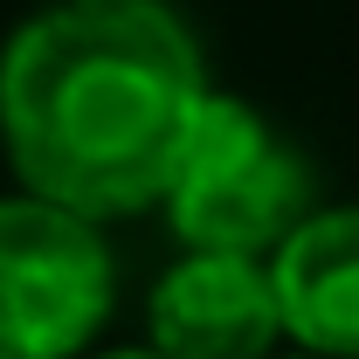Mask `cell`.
I'll list each match as a JSON object with an SVG mask.
<instances>
[{
    "label": "cell",
    "instance_id": "6",
    "mask_svg": "<svg viewBox=\"0 0 359 359\" xmlns=\"http://www.w3.org/2000/svg\"><path fill=\"white\" fill-rule=\"evenodd\" d=\"M83 359H166V353L138 339V346H97V353H83Z\"/></svg>",
    "mask_w": 359,
    "mask_h": 359
},
{
    "label": "cell",
    "instance_id": "1",
    "mask_svg": "<svg viewBox=\"0 0 359 359\" xmlns=\"http://www.w3.org/2000/svg\"><path fill=\"white\" fill-rule=\"evenodd\" d=\"M208 90L173 0H48L0 42L7 173L104 228L132 222L166 201Z\"/></svg>",
    "mask_w": 359,
    "mask_h": 359
},
{
    "label": "cell",
    "instance_id": "5",
    "mask_svg": "<svg viewBox=\"0 0 359 359\" xmlns=\"http://www.w3.org/2000/svg\"><path fill=\"white\" fill-rule=\"evenodd\" d=\"M283 339L318 359H359V201H318L269 249Z\"/></svg>",
    "mask_w": 359,
    "mask_h": 359
},
{
    "label": "cell",
    "instance_id": "4",
    "mask_svg": "<svg viewBox=\"0 0 359 359\" xmlns=\"http://www.w3.org/2000/svg\"><path fill=\"white\" fill-rule=\"evenodd\" d=\"M145 346L166 359H269L283 353V304L269 256L180 249L145 290Z\"/></svg>",
    "mask_w": 359,
    "mask_h": 359
},
{
    "label": "cell",
    "instance_id": "3",
    "mask_svg": "<svg viewBox=\"0 0 359 359\" xmlns=\"http://www.w3.org/2000/svg\"><path fill=\"white\" fill-rule=\"evenodd\" d=\"M118 311L104 222L28 187L0 194V359H83Z\"/></svg>",
    "mask_w": 359,
    "mask_h": 359
},
{
    "label": "cell",
    "instance_id": "2",
    "mask_svg": "<svg viewBox=\"0 0 359 359\" xmlns=\"http://www.w3.org/2000/svg\"><path fill=\"white\" fill-rule=\"evenodd\" d=\"M159 208H166V228L180 249L269 256L318 208V180H311V159L249 97L208 90Z\"/></svg>",
    "mask_w": 359,
    "mask_h": 359
},
{
    "label": "cell",
    "instance_id": "7",
    "mask_svg": "<svg viewBox=\"0 0 359 359\" xmlns=\"http://www.w3.org/2000/svg\"><path fill=\"white\" fill-rule=\"evenodd\" d=\"M269 359H318V353H297V346H283V353H269Z\"/></svg>",
    "mask_w": 359,
    "mask_h": 359
}]
</instances>
